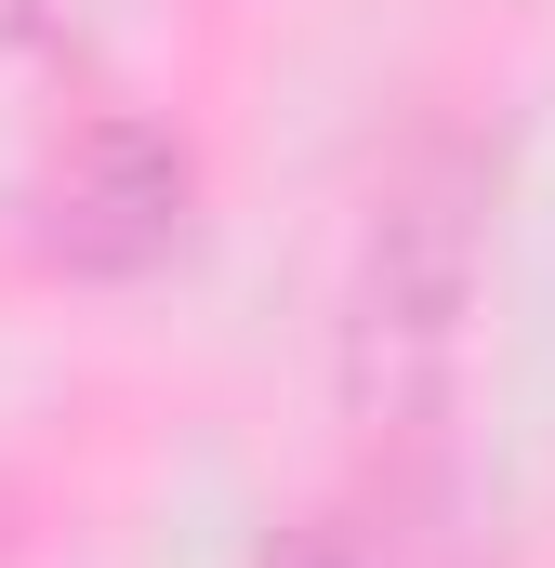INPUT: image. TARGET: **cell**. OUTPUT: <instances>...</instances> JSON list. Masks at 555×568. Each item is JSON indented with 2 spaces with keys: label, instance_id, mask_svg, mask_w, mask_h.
I'll return each mask as SVG.
<instances>
[{
  "label": "cell",
  "instance_id": "cell-1",
  "mask_svg": "<svg viewBox=\"0 0 555 568\" xmlns=\"http://www.w3.org/2000/svg\"><path fill=\"white\" fill-rule=\"evenodd\" d=\"M476 291V159L423 145L411 172L371 199V265H357V384L371 397H423L450 331Z\"/></svg>",
  "mask_w": 555,
  "mask_h": 568
}]
</instances>
